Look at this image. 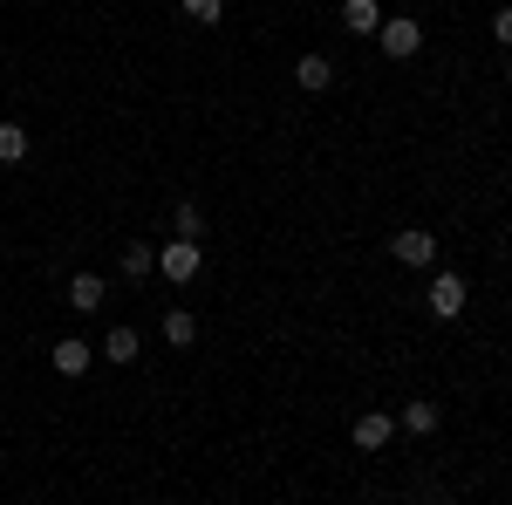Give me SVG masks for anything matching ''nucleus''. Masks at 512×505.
<instances>
[{"mask_svg":"<svg viewBox=\"0 0 512 505\" xmlns=\"http://www.w3.org/2000/svg\"><path fill=\"white\" fill-rule=\"evenodd\" d=\"M376 41H383V55H417V48H424V28H417L410 14H390V21L376 28Z\"/></svg>","mask_w":512,"mask_h":505,"instance_id":"obj_1","label":"nucleus"},{"mask_svg":"<svg viewBox=\"0 0 512 505\" xmlns=\"http://www.w3.org/2000/svg\"><path fill=\"white\" fill-rule=\"evenodd\" d=\"M158 267H164V280H198L205 253H198V239H171V246L158 253Z\"/></svg>","mask_w":512,"mask_h":505,"instance_id":"obj_2","label":"nucleus"},{"mask_svg":"<svg viewBox=\"0 0 512 505\" xmlns=\"http://www.w3.org/2000/svg\"><path fill=\"white\" fill-rule=\"evenodd\" d=\"M390 253L403 260V267H437V239L424 233V226H410V233H396V239H390Z\"/></svg>","mask_w":512,"mask_h":505,"instance_id":"obj_3","label":"nucleus"},{"mask_svg":"<svg viewBox=\"0 0 512 505\" xmlns=\"http://www.w3.org/2000/svg\"><path fill=\"white\" fill-rule=\"evenodd\" d=\"M431 314L437 321H458V314H465V280H458V273H437L431 280Z\"/></svg>","mask_w":512,"mask_h":505,"instance_id":"obj_4","label":"nucleus"},{"mask_svg":"<svg viewBox=\"0 0 512 505\" xmlns=\"http://www.w3.org/2000/svg\"><path fill=\"white\" fill-rule=\"evenodd\" d=\"M396 437V417H355V451H383Z\"/></svg>","mask_w":512,"mask_h":505,"instance_id":"obj_5","label":"nucleus"},{"mask_svg":"<svg viewBox=\"0 0 512 505\" xmlns=\"http://www.w3.org/2000/svg\"><path fill=\"white\" fill-rule=\"evenodd\" d=\"M82 369H89V342H76V335H62V342H55V376H69V383H76Z\"/></svg>","mask_w":512,"mask_h":505,"instance_id":"obj_6","label":"nucleus"},{"mask_svg":"<svg viewBox=\"0 0 512 505\" xmlns=\"http://www.w3.org/2000/svg\"><path fill=\"white\" fill-rule=\"evenodd\" d=\"M69 308H76V314L103 308V280H96V273H76V280H69Z\"/></svg>","mask_w":512,"mask_h":505,"instance_id":"obj_7","label":"nucleus"},{"mask_svg":"<svg viewBox=\"0 0 512 505\" xmlns=\"http://www.w3.org/2000/svg\"><path fill=\"white\" fill-rule=\"evenodd\" d=\"M342 21H349L355 35H376V28H383V7H376V0H342Z\"/></svg>","mask_w":512,"mask_h":505,"instance_id":"obj_8","label":"nucleus"},{"mask_svg":"<svg viewBox=\"0 0 512 505\" xmlns=\"http://www.w3.org/2000/svg\"><path fill=\"white\" fill-rule=\"evenodd\" d=\"M164 342H171V349H192V342H198V321L185 308H164Z\"/></svg>","mask_w":512,"mask_h":505,"instance_id":"obj_9","label":"nucleus"},{"mask_svg":"<svg viewBox=\"0 0 512 505\" xmlns=\"http://www.w3.org/2000/svg\"><path fill=\"white\" fill-rule=\"evenodd\" d=\"M396 424L410 430V437H431V430H437V403H410V410H403Z\"/></svg>","mask_w":512,"mask_h":505,"instance_id":"obj_10","label":"nucleus"},{"mask_svg":"<svg viewBox=\"0 0 512 505\" xmlns=\"http://www.w3.org/2000/svg\"><path fill=\"white\" fill-rule=\"evenodd\" d=\"M294 76H301V89H328L335 69H328V55H301V69H294Z\"/></svg>","mask_w":512,"mask_h":505,"instance_id":"obj_11","label":"nucleus"},{"mask_svg":"<svg viewBox=\"0 0 512 505\" xmlns=\"http://www.w3.org/2000/svg\"><path fill=\"white\" fill-rule=\"evenodd\" d=\"M103 362H137V335L130 328H110L103 335Z\"/></svg>","mask_w":512,"mask_h":505,"instance_id":"obj_12","label":"nucleus"},{"mask_svg":"<svg viewBox=\"0 0 512 505\" xmlns=\"http://www.w3.org/2000/svg\"><path fill=\"white\" fill-rule=\"evenodd\" d=\"M28 157V130L21 123H0V164H21Z\"/></svg>","mask_w":512,"mask_h":505,"instance_id":"obj_13","label":"nucleus"},{"mask_svg":"<svg viewBox=\"0 0 512 505\" xmlns=\"http://www.w3.org/2000/svg\"><path fill=\"white\" fill-rule=\"evenodd\" d=\"M123 273H130V280L158 273V246H123Z\"/></svg>","mask_w":512,"mask_h":505,"instance_id":"obj_14","label":"nucleus"},{"mask_svg":"<svg viewBox=\"0 0 512 505\" xmlns=\"http://www.w3.org/2000/svg\"><path fill=\"white\" fill-rule=\"evenodd\" d=\"M205 233V212H198L192 198H178V239H198Z\"/></svg>","mask_w":512,"mask_h":505,"instance_id":"obj_15","label":"nucleus"},{"mask_svg":"<svg viewBox=\"0 0 512 505\" xmlns=\"http://www.w3.org/2000/svg\"><path fill=\"white\" fill-rule=\"evenodd\" d=\"M185 14H192V21H219V14H226V0H185Z\"/></svg>","mask_w":512,"mask_h":505,"instance_id":"obj_16","label":"nucleus"},{"mask_svg":"<svg viewBox=\"0 0 512 505\" xmlns=\"http://www.w3.org/2000/svg\"><path fill=\"white\" fill-rule=\"evenodd\" d=\"M492 41H499V48H512V7H499V14H492Z\"/></svg>","mask_w":512,"mask_h":505,"instance_id":"obj_17","label":"nucleus"},{"mask_svg":"<svg viewBox=\"0 0 512 505\" xmlns=\"http://www.w3.org/2000/svg\"><path fill=\"white\" fill-rule=\"evenodd\" d=\"M506 82H512V69H506Z\"/></svg>","mask_w":512,"mask_h":505,"instance_id":"obj_18","label":"nucleus"}]
</instances>
